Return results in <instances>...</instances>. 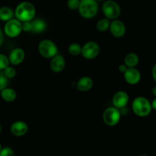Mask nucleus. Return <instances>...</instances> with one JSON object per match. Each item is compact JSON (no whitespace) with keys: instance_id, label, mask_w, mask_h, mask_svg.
Instances as JSON below:
<instances>
[{"instance_id":"obj_2","label":"nucleus","mask_w":156,"mask_h":156,"mask_svg":"<svg viewBox=\"0 0 156 156\" xmlns=\"http://www.w3.org/2000/svg\"><path fill=\"white\" fill-rule=\"evenodd\" d=\"M132 108L136 116L139 117H148L151 112V102L145 97L136 98L132 104Z\"/></svg>"},{"instance_id":"obj_30","label":"nucleus","mask_w":156,"mask_h":156,"mask_svg":"<svg viewBox=\"0 0 156 156\" xmlns=\"http://www.w3.org/2000/svg\"><path fill=\"white\" fill-rule=\"evenodd\" d=\"M3 41H4V33H3V31L2 30V29L0 28V47L2 45Z\"/></svg>"},{"instance_id":"obj_28","label":"nucleus","mask_w":156,"mask_h":156,"mask_svg":"<svg viewBox=\"0 0 156 156\" xmlns=\"http://www.w3.org/2000/svg\"><path fill=\"white\" fill-rule=\"evenodd\" d=\"M118 69H119V73H124L127 70L128 67H127L125 65V64H121V65L119 66V68H118Z\"/></svg>"},{"instance_id":"obj_7","label":"nucleus","mask_w":156,"mask_h":156,"mask_svg":"<svg viewBox=\"0 0 156 156\" xmlns=\"http://www.w3.org/2000/svg\"><path fill=\"white\" fill-rule=\"evenodd\" d=\"M22 31V23L17 18H12L6 21L4 26V34L7 37L15 38L19 36Z\"/></svg>"},{"instance_id":"obj_18","label":"nucleus","mask_w":156,"mask_h":156,"mask_svg":"<svg viewBox=\"0 0 156 156\" xmlns=\"http://www.w3.org/2000/svg\"><path fill=\"white\" fill-rule=\"evenodd\" d=\"M139 58L136 53H129L125 56L124 59V64L128 68H134L139 64Z\"/></svg>"},{"instance_id":"obj_3","label":"nucleus","mask_w":156,"mask_h":156,"mask_svg":"<svg viewBox=\"0 0 156 156\" xmlns=\"http://www.w3.org/2000/svg\"><path fill=\"white\" fill-rule=\"evenodd\" d=\"M98 9L96 0H80L78 10L81 17L86 19H91L96 15Z\"/></svg>"},{"instance_id":"obj_1","label":"nucleus","mask_w":156,"mask_h":156,"mask_svg":"<svg viewBox=\"0 0 156 156\" xmlns=\"http://www.w3.org/2000/svg\"><path fill=\"white\" fill-rule=\"evenodd\" d=\"M15 17L21 22L31 21L34 19L36 14L35 7L29 2H22L15 8Z\"/></svg>"},{"instance_id":"obj_21","label":"nucleus","mask_w":156,"mask_h":156,"mask_svg":"<svg viewBox=\"0 0 156 156\" xmlns=\"http://www.w3.org/2000/svg\"><path fill=\"white\" fill-rule=\"evenodd\" d=\"M81 50H82V47L76 43H73L70 44L68 47V52L72 56H78L81 54Z\"/></svg>"},{"instance_id":"obj_20","label":"nucleus","mask_w":156,"mask_h":156,"mask_svg":"<svg viewBox=\"0 0 156 156\" xmlns=\"http://www.w3.org/2000/svg\"><path fill=\"white\" fill-rule=\"evenodd\" d=\"M110 20L108 18H102L96 23V29L100 32H105L110 28Z\"/></svg>"},{"instance_id":"obj_19","label":"nucleus","mask_w":156,"mask_h":156,"mask_svg":"<svg viewBox=\"0 0 156 156\" xmlns=\"http://www.w3.org/2000/svg\"><path fill=\"white\" fill-rule=\"evenodd\" d=\"M15 12L8 6L0 8V20L2 21H8L14 18Z\"/></svg>"},{"instance_id":"obj_36","label":"nucleus","mask_w":156,"mask_h":156,"mask_svg":"<svg viewBox=\"0 0 156 156\" xmlns=\"http://www.w3.org/2000/svg\"><path fill=\"white\" fill-rule=\"evenodd\" d=\"M96 1H105V0H96Z\"/></svg>"},{"instance_id":"obj_31","label":"nucleus","mask_w":156,"mask_h":156,"mask_svg":"<svg viewBox=\"0 0 156 156\" xmlns=\"http://www.w3.org/2000/svg\"><path fill=\"white\" fill-rule=\"evenodd\" d=\"M151 108H152V109L155 110L156 111V98H154L153 99V101H151Z\"/></svg>"},{"instance_id":"obj_23","label":"nucleus","mask_w":156,"mask_h":156,"mask_svg":"<svg viewBox=\"0 0 156 156\" xmlns=\"http://www.w3.org/2000/svg\"><path fill=\"white\" fill-rule=\"evenodd\" d=\"M3 73H4L5 76H6L9 79H13V78H15V76H16V70H15V69L14 68V67L10 66H9L7 68L3 70Z\"/></svg>"},{"instance_id":"obj_13","label":"nucleus","mask_w":156,"mask_h":156,"mask_svg":"<svg viewBox=\"0 0 156 156\" xmlns=\"http://www.w3.org/2000/svg\"><path fill=\"white\" fill-rule=\"evenodd\" d=\"M66 66L65 59L61 54H58L54 56L50 62V67L52 72L55 73H61L64 69Z\"/></svg>"},{"instance_id":"obj_29","label":"nucleus","mask_w":156,"mask_h":156,"mask_svg":"<svg viewBox=\"0 0 156 156\" xmlns=\"http://www.w3.org/2000/svg\"><path fill=\"white\" fill-rule=\"evenodd\" d=\"M151 76H152L154 82H156V63L153 66L152 69H151Z\"/></svg>"},{"instance_id":"obj_26","label":"nucleus","mask_w":156,"mask_h":156,"mask_svg":"<svg viewBox=\"0 0 156 156\" xmlns=\"http://www.w3.org/2000/svg\"><path fill=\"white\" fill-rule=\"evenodd\" d=\"M0 156H14V151L10 147L2 148L0 151Z\"/></svg>"},{"instance_id":"obj_6","label":"nucleus","mask_w":156,"mask_h":156,"mask_svg":"<svg viewBox=\"0 0 156 156\" xmlns=\"http://www.w3.org/2000/svg\"><path fill=\"white\" fill-rule=\"evenodd\" d=\"M121 113L119 109L113 107H110L104 111L102 114L103 122L109 126H115L119 123L121 119Z\"/></svg>"},{"instance_id":"obj_10","label":"nucleus","mask_w":156,"mask_h":156,"mask_svg":"<svg viewBox=\"0 0 156 156\" xmlns=\"http://www.w3.org/2000/svg\"><path fill=\"white\" fill-rule=\"evenodd\" d=\"M128 94L124 91H119L113 95L112 102L115 108L118 109H121L125 107H126L128 104Z\"/></svg>"},{"instance_id":"obj_25","label":"nucleus","mask_w":156,"mask_h":156,"mask_svg":"<svg viewBox=\"0 0 156 156\" xmlns=\"http://www.w3.org/2000/svg\"><path fill=\"white\" fill-rule=\"evenodd\" d=\"M80 3V0H67V6L70 10L78 9Z\"/></svg>"},{"instance_id":"obj_14","label":"nucleus","mask_w":156,"mask_h":156,"mask_svg":"<svg viewBox=\"0 0 156 156\" xmlns=\"http://www.w3.org/2000/svg\"><path fill=\"white\" fill-rule=\"evenodd\" d=\"M24 57H25V53L24 50L21 48L17 47L13 49L9 53V62L13 66H18L24 61Z\"/></svg>"},{"instance_id":"obj_5","label":"nucleus","mask_w":156,"mask_h":156,"mask_svg":"<svg viewBox=\"0 0 156 156\" xmlns=\"http://www.w3.org/2000/svg\"><path fill=\"white\" fill-rule=\"evenodd\" d=\"M102 11L106 18L110 20L117 19L121 14V8L113 0H106L102 6Z\"/></svg>"},{"instance_id":"obj_34","label":"nucleus","mask_w":156,"mask_h":156,"mask_svg":"<svg viewBox=\"0 0 156 156\" xmlns=\"http://www.w3.org/2000/svg\"><path fill=\"white\" fill-rule=\"evenodd\" d=\"M139 156H148V155H139Z\"/></svg>"},{"instance_id":"obj_24","label":"nucleus","mask_w":156,"mask_h":156,"mask_svg":"<svg viewBox=\"0 0 156 156\" xmlns=\"http://www.w3.org/2000/svg\"><path fill=\"white\" fill-rule=\"evenodd\" d=\"M9 84V79L5 76L3 71H0V91L7 88Z\"/></svg>"},{"instance_id":"obj_11","label":"nucleus","mask_w":156,"mask_h":156,"mask_svg":"<svg viewBox=\"0 0 156 156\" xmlns=\"http://www.w3.org/2000/svg\"><path fill=\"white\" fill-rule=\"evenodd\" d=\"M123 75L125 81L129 85H137L141 80V73L136 67L128 68Z\"/></svg>"},{"instance_id":"obj_9","label":"nucleus","mask_w":156,"mask_h":156,"mask_svg":"<svg viewBox=\"0 0 156 156\" xmlns=\"http://www.w3.org/2000/svg\"><path fill=\"white\" fill-rule=\"evenodd\" d=\"M109 29H110L111 34L117 38L123 37L126 31V28H125V25L124 24V23L118 19L112 20V21H110Z\"/></svg>"},{"instance_id":"obj_16","label":"nucleus","mask_w":156,"mask_h":156,"mask_svg":"<svg viewBox=\"0 0 156 156\" xmlns=\"http://www.w3.org/2000/svg\"><path fill=\"white\" fill-rule=\"evenodd\" d=\"M32 33L40 34L44 32L47 28V23L44 20L41 19V18H37V19H33L32 21Z\"/></svg>"},{"instance_id":"obj_15","label":"nucleus","mask_w":156,"mask_h":156,"mask_svg":"<svg viewBox=\"0 0 156 156\" xmlns=\"http://www.w3.org/2000/svg\"><path fill=\"white\" fill-rule=\"evenodd\" d=\"M93 85V81L90 76H83L76 82V88L80 91H88Z\"/></svg>"},{"instance_id":"obj_17","label":"nucleus","mask_w":156,"mask_h":156,"mask_svg":"<svg viewBox=\"0 0 156 156\" xmlns=\"http://www.w3.org/2000/svg\"><path fill=\"white\" fill-rule=\"evenodd\" d=\"M2 98L6 102H12L16 99L17 93L13 88H6L2 89L0 92Z\"/></svg>"},{"instance_id":"obj_4","label":"nucleus","mask_w":156,"mask_h":156,"mask_svg":"<svg viewBox=\"0 0 156 156\" xmlns=\"http://www.w3.org/2000/svg\"><path fill=\"white\" fill-rule=\"evenodd\" d=\"M38 49L40 55L46 59H52L58 54V47L51 40L45 39L41 41L38 44Z\"/></svg>"},{"instance_id":"obj_33","label":"nucleus","mask_w":156,"mask_h":156,"mask_svg":"<svg viewBox=\"0 0 156 156\" xmlns=\"http://www.w3.org/2000/svg\"><path fill=\"white\" fill-rule=\"evenodd\" d=\"M2 125L0 124V133H2Z\"/></svg>"},{"instance_id":"obj_35","label":"nucleus","mask_w":156,"mask_h":156,"mask_svg":"<svg viewBox=\"0 0 156 156\" xmlns=\"http://www.w3.org/2000/svg\"><path fill=\"white\" fill-rule=\"evenodd\" d=\"M1 149H2V146H1V144H0V151H1Z\"/></svg>"},{"instance_id":"obj_8","label":"nucleus","mask_w":156,"mask_h":156,"mask_svg":"<svg viewBox=\"0 0 156 156\" xmlns=\"http://www.w3.org/2000/svg\"><path fill=\"white\" fill-rule=\"evenodd\" d=\"M100 48L99 44L94 41H89L82 47L81 55L87 59H93L99 55Z\"/></svg>"},{"instance_id":"obj_27","label":"nucleus","mask_w":156,"mask_h":156,"mask_svg":"<svg viewBox=\"0 0 156 156\" xmlns=\"http://www.w3.org/2000/svg\"><path fill=\"white\" fill-rule=\"evenodd\" d=\"M22 23V31L24 32H32V23L31 21H24Z\"/></svg>"},{"instance_id":"obj_22","label":"nucleus","mask_w":156,"mask_h":156,"mask_svg":"<svg viewBox=\"0 0 156 156\" xmlns=\"http://www.w3.org/2000/svg\"><path fill=\"white\" fill-rule=\"evenodd\" d=\"M9 59L6 55L0 53V71H3L6 68L9 66Z\"/></svg>"},{"instance_id":"obj_32","label":"nucleus","mask_w":156,"mask_h":156,"mask_svg":"<svg viewBox=\"0 0 156 156\" xmlns=\"http://www.w3.org/2000/svg\"><path fill=\"white\" fill-rule=\"evenodd\" d=\"M151 93H152L153 95L154 96V98H156V86H154V88L151 90Z\"/></svg>"},{"instance_id":"obj_12","label":"nucleus","mask_w":156,"mask_h":156,"mask_svg":"<svg viewBox=\"0 0 156 156\" xmlns=\"http://www.w3.org/2000/svg\"><path fill=\"white\" fill-rule=\"evenodd\" d=\"M28 131V126L27 123L21 120L14 122L10 127V132L15 136H23Z\"/></svg>"}]
</instances>
